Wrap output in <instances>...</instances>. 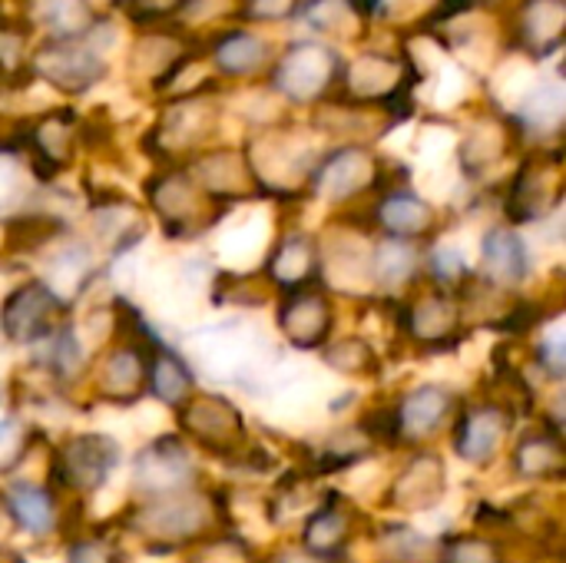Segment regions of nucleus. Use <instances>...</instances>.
<instances>
[{
    "label": "nucleus",
    "mask_w": 566,
    "mask_h": 563,
    "mask_svg": "<svg viewBox=\"0 0 566 563\" xmlns=\"http://www.w3.org/2000/svg\"><path fill=\"white\" fill-rule=\"evenodd\" d=\"M119 528L149 554H179L219 531H229L232 508L219 488L196 484L176 494L133 501L119 514Z\"/></svg>",
    "instance_id": "obj_1"
},
{
    "label": "nucleus",
    "mask_w": 566,
    "mask_h": 563,
    "mask_svg": "<svg viewBox=\"0 0 566 563\" xmlns=\"http://www.w3.org/2000/svg\"><path fill=\"white\" fill-rule=\"evenodd\" d=\"M176 415V435L206 458L235 465V468H249L252 458L259 455L249 435V421L242 415V408L222 395V392H196Z\"/></svg>",
    "instance_id": "obj_2"
},
{
    "label": "nucleus",
    "mask_w": 566,
    "mask_h": 563,
    "mask_svg": "<svg viewBox=\"0 0 566 563\" xmlns=\"http://www.w3.org/2000/svg\"><path fill=\"white\" fill-rule=\"evenodd\" d=\"M395 305V329L398 338L418 355H441L461 348L468 338V319L458 289L438 285L431 279L418 282L405 292Z\"/></svg>",
    "instance_id": "obj_3"
},
{
    "label": "nucleus",
    "mask_w": 566,
    "mask_h": 563,
    "mask_svg": "<svg viewBox=\"0 0 566 563\" xmlns=\"http://www.w3.org/2000/svg\"><path fill=\"white\" fill-rule=\"evenodd\" d=\"M219 123L222 106L212 90L176 93L146 133V149L159 159V166H186L192 156L212 146Z\"/></svg>",
    "instance_id": "obj_4"
},
{
    "label": "nucleus",
    "mask_w": 566,
    "mask_h": 563,
    "mask_svg": "<svg viewBox=\"0 0 566 563\" xmlns=\"http://www.w3.org/2000/svg\"><path fill=\"white\" fill-rule=\"evenodd\" d=\"M342 53L325 40H292L275 50L265 73L275 96L295 106H322L335 96L342 80Z\"/></svg>",
    "instance_id": "obj_5"
},
{
    "label": "nucleus",
    "mask_w": 566,
    "mask_h": 563,
    "mask_svg": "<svg viewBox=\"0 0 566 563\" xmlns=\"http://www.w3.org/2000/svg\"><path fill=\"white\" fill-rule=\"evenodd\" d=\"M388 186H398V183H388L385 156H378L365 143H338L318 156L312 179H308V196L335 209H345V206L375 199Z\"/></svg>",
    "instance_id": "obj_6"
},
{
    "label": "nucleus",
    "mask_w": 566,
    "mask_h": 563,
    "mask_svg": "<svg viewBox=\"0 0 566 563\" xmlns=\"http://www.w3.org/2000/svg\"><path fill=\"white\" fill-rule=\"evenodd\" d=\"M143 196L166 239H199L226 216V209L199 189L186 166H159L146 176Z\"/></svg>",
    "instance_id": "obj_7"
},
{
    "label": "nucleus",
    "mask_w": 566,
    "mask_h": 563,
    "mask_svg": "<svg viewBox=\"0 0 566 563\" xmlns=\"http://www.w3.org/2000/svg\"><path fill=\"white\" fill-rule=\"evenodd\" d=\"M119 468V445L99 431L66 435L46 455V484L70 504H83L99 494Z\"/></svg>",
    "instance_id": "obj_8"
},
{
    "label": "nucleus",
    "mask_w": 566,
    "mask_h": 563,
    "mask_svg": "<svg viewBox=\"0 0 566 563\" xmlns=\"http://www.w3.org/2000/svg\"><path fill=\"white\" fill-rule=\"evenodd\" d=\"M262 196L292 199L308 192L312 169L322 153H315L292 126H265L242 146Z\"/></svg>",
    "instance_id": "obj_9"
},
{
    "label": "nucleus",
    "mask_w": 566,
    "mask_h": 563,
    "mask_svg": "<svg viewBox=\"0 0 566 563\" xmlns=\"http://www.w3.org/2000/svg\"><path fill=\"white\" fill-rule=\"evenodd\" d=\"M461 402H464L461 392L444 382H418V385L405 388L388 405L391 451L431 448V441L448 435Z\"/></svg>",
    "instance_id": "obj_10"
},
{
    "label": "nucleus",
    "mask_w": 566,
    "mask_h": 563,
    "mask_svg": "<svg viewBox=\"0 0 566 563\" xmlns=\"http://www.w3.org/2000/svg\"><path fill=\"white\" fill-rule=\"evenodd\" d=\"M564 202V153L560 146H537L531 149L507 189H504V216L507 226H531L551 219Z\"/></svg>",
    "instance_id": "obj_11"
},
{
    "label": "nucleus",
    "mask_w": 566,
    "mask_h": 563,
    "mask_svg": "<svg viewBox=\"0 0 566 563\" xmlns=\"http://www.w3.org/2000/svg\"><path fill=\"white\" fill-rule=\"evenodd\" d=\"M70 322V305L36 275L17 282L0 302V335L17 348H40Z\"/></svg>",
    "instance_id": "obj_12"
},
{
    "label": "nucleus",
    "mask_w": 566,
    "mask_h": 563,
    "mask_svg": "<svg viewBox=\"0 0 566 563\" xmlns=\"http://www.w3.org/2000/svg\"><path fill=\"white\" fill-rule=\"evenodd\" d=\"M517 425L521 421L507 408H501L488 398H471V402L464 398L448 428V438H451L454 455L464 465L484 471V468H494L507 455V448L517 435Z\"/></svg>",
    "instance_id": "obj_13"
},
{
    "label": "nucleus",
    "mask_w": 566,
    "mask_h": 563,
    "mask_svg": "<svg viewBox=\"0 0 566 563\" xmlns=\"http://www.w3.org/2000/svg\"><path fill=\"white\" fill-rule=\"evenodd\" d=\"M30 76L50 83L56 93L83 96L106 80V60L96 46V30L80 40H43L27 56Z\"/></svg>",
    "instance_id": "obj_14"
},
{
    "label": "nucleus",
    "mask_w": 566,
    "mask_h": 563,
    "mask_svg": "<svg viewBox=\"0 0 566 563\" xmlns=\"http://www.w3.org/2000/svg\"><path fill=\"white\" fill-rule=\"evenodd\" d=\"M365 226L375 229L381 239H398V242H411V246L428 249L441 236L444 216L431 199H424L411 186L398 183V186H388L385 192H378L371 199Z\"/></svg>",
    "instance_id": "obj_15"
},
{
    "label": "nucleus",
    "mask_w": 566,
    "mask_h": 563,
    "mask_svg": "<svg viewBox=\"0 0 566 563\" xmlns=\"http://www.w3.org/2000/svg\"><path fill=\"white\" fill-rule=\"evenodd\" d=\"M202 484L199 458L179 435H159L133 458V501H149Z\"/></svg>",
    "instance_id": "obj_16"
},
{
    "label": "nucleus",
    "mask_w": 566,
    "mask_h": 563,
    "mask_svg": "<svg viewBox=\"0 0 566 563\" xmlns=\"http://www.w3.org/2000/svg\"><path fill=\"white\" fill-rule=\"evenodd\" d=\"M365 531V514L338 491H325L305 511L295 548L322 561H348V551Z\"/></svg>",
    "instance_id": "obj_17"
},
{
    "label": "nucleus",
    "mask_w": 566,
    "mask_h": 563,
    "mask_svg": "<svg viewBox=\"0 0 566 563\" xmlns=\"http://www.w3.org/2000/svg\"><path fill=\"white\" fill-rule=\"evenodd\" d=\"M335 295L322 285L275 295V332L295 352H322L335 335Z\"/></svg>",
    "instance_id": "obj_18"
},
{
    "label": "nucleus",
    "mask_w": 566,
    "mask_h": 563,
    "mask_svg": "<svg viewBox=\"0 0 566 563\" xmlns=\"http://www.w3.org/2000/svg\"><path fill=\"white\" fill-rule=\"evenodd\" d=\"M448 498V461L434 448L408 451L405 465L388 481L381 504L395 514H424Z\"/></svg>",
    "instance_id": "obj_19"
},
{
    "label": "nucleus",
    "mask_w": 566,
    "mask_h": 563,
    "mask_svg": "<svg viewBox=\"0 0 566 563\" xmlns=\"http://www.w3.org/2000/svg\"><path fill=\"white\" fill-rule=\"evenodd\" d=\"M80 143H83V123L73 110L53 106L27 119L23 153L30 156V166L40 179H53L56 173L73 166Z\"/></svg>",
    "instance_id": "obj_20"
},
{
    "label": "nucleus",
    "mask_w": 566,
    "mask_h": 563,
    "mask_svg": "<svg viewBox=\"0 0 566 563\" xmlns=\"http://www.w3.org/2000/svg\"><path fill=\"white\" fill-rule=\"evenodd\" d=\"M186 169L199 183V189L212 202H219L222 209L262 196L259 192V183L252 176V166H249V159L242 153V146H216L212 143L209 149H202L199 156H192L186 163Z\"/></svg>",
    "instance_id": "obj_21"
},
{
    "label": "nucleus",
    "mask_w": 566,
    "mask_h": 563,
    "mask_svg": "<svg viewBox=\"0 0 566 563\" xmlns=\"http://www.w3.org/2000/svg\"><path fill=\"white\" fill-rule=\"evenodd\" d=\"M259 275L265 279V285L282 295V292H295V289H308V285H322V249H318V236H312L308 229H285L265 252Z\"/></svg>",
    "instance_id": "obj_22"
},
{
    "label": "nucleus",
    "mask_w": 566,
    "mask_h": 563,
    "mask_svg": "<svg viewBox=\"0 0 566 563\" xmlns=\"http://www.w3.org/2000/svg\"><path fill=\"white\" fill-rule=\"evenodd\" d=\"M507 468L521 484H560L566 478V445L564 428H554L547 421L517 428L511 448H507Z\"/></svg>",
    "instance_id": "obj_23"
},
{
    "label": "nucleus",
    "mask_w": 566,
    "mask_h": 563,
    "mask_svg": "<svg viewBox=\"0 0 566 563\" xmlns=\"http://www.w3.org/2000/svg\"><path fill=\"white\" fill-rule=\"evenodd\" d=\"M566 0H514L511 46L531 60H547L564 46Z\"/></svg>",
    "instance_id": "obj_24"
},
{
    "label": "nucleus",
    "mask_w": 566,
    "mask_h": 563,
    "mask_svg": "<svg viewBox=\"0 0 566 563\" xmlns=\"http://www.w3.org/2000/svg\"><path fill=\"white\" fill-rule=\"evenodd\" d=\"M474 275L501 292H517L531 279V246L517 226L497 222L484 232L481 272H474Z\"/></svg>",
    "instance_id": "obj_25"
},
{
    "label": "nucleus",
    "mask_w": 566,
    "mask_h": 563,
    "mask_svg": "<svg viewBox=\"0 0 566 563\" xmlns=\"http://www.w3.org/2000/svg\"><path fill=\"white\" fill-rule=\"evenodd\" d=\"M0 498L17 531H27L30 538H50L56 531H66L70 504L46 481H10Z\"/></svg>",
    "instance_id": "obj_26"
},
{
    "label": "nucleus",
    "mask_w": 566,
    "mask_h": 563,
    "mask_svg": "<svg viewBox=\"0 0 566 563\" xmlns=\"http://www.w3.org/2000/svg\"><path fill=\"white\" fill-rule=\"evenodd\" d=\"M428 249L398 242V239H375L371 242V285L375 299L398 302L405 292H411L418 282H424Z\"/></svg>",
    "instance_id": "obj_27"
},
{
    "label": "nucleus",
    "mask_w": 566,
    "mask_h": 563,
    "mask_svg": "<svg viewBox=\"0 0 566 563\" xmlns=\"http://www.w3.org/2000/svg\"><path fill=\"white\" fill-rule=\"evenodd\" d=\"M209 56H212V66L222 80H252V76L269 73L272 56H275V43H269L259 30L229 27V30L216 33Z\"/></svg>",
    "instance_id": "obj_28"
},
{
    "label": "nucleus",
    "mask_w": 566,
    "mask_h": 563,
    "mask_svg": "<svg viewBox=\"0 0 566 563\" xmlns=\"http://www.w3.org/2000/svg\"><path fill=\"white\" fill-rule=\"evenodd\" d=\"M517 139H521V133H517V126H514L511 116H484V119H478L464 133V139L458 146L461 169L471 179L488 176L494 166H501L504 159H511Z\"/></svg>",
    "instance_id": "obj_29"
},
{
    "label": "nucleus",
    "mask_w": 566,
    "mask_h": 563,
    "mask_svg": "<svg viewBox=\"0 0 566 563\" xmlns=\"http://www.w3.org/2000/svg\"><path fill=\"white\" fill-rule=\"evenodd\" d=\"M196 392H199L196 365L182 352H176L172 345H163L156 338L153 348H149V385H146V398H156L159 405L179 411Z\"/></svg>",
    "instance_id": "obj_30"
},
{
    "label": "nucleus",
    "mask_w": 566,
    "mask_h": 563,
    "mask_svg": "<svg viewBox=\"0 0 566 563\" xmlns=\"http://www.w3.org/2000/svg\"><path fill=\"white\" fill-rule=\"evenodd\" d=\"M375 451H381L378 441L368 435V428L361 421H355V425H342V428L328 431L322 438V445L308 455V468H312V475H338V471H348V468L375 458Z\"/></svg>",
    "instance_id": "obj_31"
},
{
    "label": "nucleus",
    "mask_w": 566,
    "mask_h": 563,
    "mask_svg": "<svg viewBox=\"0 0 566 563\" xmlns=\"http://www.w3.org/2000/svg\"><path fill=\"white\" fill-rule=\"evenodd\" d=\"M564 113H566V100H564V86L560 80H544L524 103L521 110L511 116L517 133L521 136H534L541 139V146L547 139H557L560 129H564Z\"/></svg>",
    "instance_id": "obj_32"
},
{
    "label": "nucleus",
    "mask_w": 566,
    "mask_h": 563,
    "mask_svg": "<svg viewBox=\"0 0 566 563\" xmlns=\"http://www.w3.org/2000/svg\"><path fill=\"white\" fill-rule=\"evenodd\" d=\"M322 362L342 378H378L381 352L365 335H332L322 348Z\"/></svg>",
    "instance_id": "obj_33"
},
{
    "label": "nucleus",
    "mask_w": 566,
    "mask_h": 563,
    "mask_svg": "<svg viewBox=\"0 0 566 563\" xmlns=\"http://www.w3.org/2000/svg\"><path fill=\"white\" fill-rule=\"evenodd\" d=\"M36 20L50 33V40H80L99 27L93 0H33Z\"/></svg>",
    "instance_id": "obj_34"
},
{
    "label": "nucleus",
    "mask_w": 566,
    "mask_h": 563,
    "mask_svg": "<svg viewBox=\"0 0 566 563\" xmlns=\"http://www.w3.org/2000/svg\"><path fill=\"white\" fill-rule=\"evenodd\" d=\"M434 563H514L511 551L481 531H454L434 541Z\"/></svg>",
    "instance_id": "obj_35"
},
{
    "label": "nucleus",
    "mask_w": 566,
    "mask_h": 563,
    "mask_svg": "<svg viewBox=\"0 0 566 563\" xmlns=\"http://www.w3.org/2000/svg\"><path fill=\"white\" fill-rule=\"evenodd\" d=\"M186 563H265L259 548L239 531H219L186 551Z\"/></svg>",
    "instance_id": "obj_36"
},
{
    "label": "nucleus",
    "mask_w": 566,
    "mask_h": 563,
    "mask_svg": "<svg viewBox=\"0 0 566 563\" xmlns=\"http://www.w3.org/2000/svg\"><path fill=\"white\" fill-rule=\"evenodd\" d=\"M434 557V541L408 524H385L378 531V563H428Z\"/></svg>",
    "instance_id": "obj_37"
},
{
    "label": "nucleus",
    "mask_w": 566,
    "mask_h": 563,
    "mask_svg": "<svg viewBox=\"0 0 566 563\" xmlns=\"http://www.w3.org/2000/svg\"><path fill=\"white\" fill-rule=\"evenodd\" d=\"M36 441H43V435L36 428H30L23 418H17V415L0 418V475L13 478L30 461Z\"/></svg>",
    "instance_id": "obj_38"
},
{
    "label": "nucleus",
    "mask_w": 566,
    "mask_h": 563,
    "mask_svg": "<svg viewBox=\"0 0 566 563\" xmlns=\"http://www.w3.org/2000/svg\"><path fill=\"white\" fill-rule=\"evenodd\" d=\"M305 0H235V20L242 23H285L295 20Z\"/></svg>",
    "instance_id": "obj_39"
},
{
    "label": "nucleus",
    "mask_w": 566,
    "mask_h": 563,
    "mask_svg": "<svg viewBox=\"0 0 566 563\" xmlns=\"http://www.w3.org/2000/svg\"><path fill=\"white\" fill-rule=\"evenodd\" d=\"M534 362L537 368H544V375L551 382H560L566 372V335L560 325H554L551 332H541L537 345H534Z\"/></svg>",
    "instance_id": "obj_40"
},
{
    "label": "nucleus",
    "mask_w": 566,
    "mask_h": 563,
    "mask_svg": "<svg viewBox=\"0 0 566 563\" xmlns=\"http://www.w3.org/2000/svg\"><path fill=\"white\" fill-rule=\"evenodd\" d=\"M20 196H23L20 192V173L13 166V159L0 153V212H7Z\"/></svg>",
    "instance_id": "obj_41"
},
{
    "label": "nucleus",
    "mask_w": 566,
    "mask_h": 563,
    "mask_svg": "<svg viewBox=\"0 0 566 563\" xmlns=\"http://www.w3.org/2000/svg\"><path fill=\"white\" fill-rule=\"evenodd\" d=\"M265 563H345V561H322V557H312V554H305V551H298V548H285V551H279L275 557H269Z\"/></svg>",
    "instance_id": "obj_42"
},
{
    "label": "nucleus",
    "mask_w": 566,
    "mask_h": 563,
    "mask_svg": "<svg viewBox=\"0 0 566 563\" xmlns=\"http://www.w3.org/2000/svg\"><path fill=\"white\" fill-rule=\"evenodd\" d=\"M355 7H358V13L365 17V20H371L375 13H378V7L385 3V0H352Z\"/></svg>",
    "instance_id": "obj_43"
},
{
    "label": "nucleus",
    "mask_w": 566,
    "mask_h": 563,
    "mask_svg": "<svg viewBox=\"0 0 566 563\" xmlns=\"http://www.w3.org/2000/svg\"><path fill=\"white\" fill-rule=\"evenodd\" d=\"M0 563H27V561H23V554H20V551H13V548L0 544Z\"/></svg>",
    "instance_id": "obj_44"
},
{
    "label": "nucleus",
    "mask_w": 566,
    "mask_h": 563,
    "mask_svg": "<svg viewBox=\"0 0 566 563\" xmlns=\"http://www.w3.org/2000/svg\"><path fill=\"white\" fill-rule=\"evenodd\" d=\"M0 408H3V392H0Z\"/></svg>",
    "instance_id": "obj_45"
}]
</instances>
